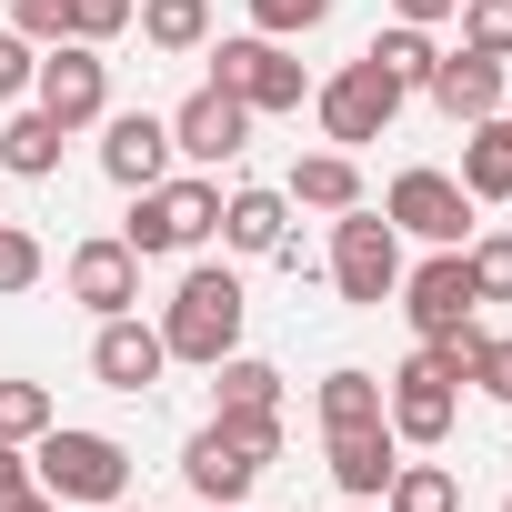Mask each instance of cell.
Segmentation results:
<instances>
[{
    "label": "cell",
    "instance_id": "cell-30",
    "mask_svg": "<svg viewBox=\"0 0 512 512\" xmlns=\"http://www.w3.org/2000/svg\"><path fill=\"white\" fill-rule=\"evenodd\" d=\"M462 51H482V61H512V0H462Z\"/></svg>",
    "mask_w": 512,
    "mask_h": 512
},
{
    "label": "cell",
    "instance_id": "cell-37",
    "mask_svg": "<svg viewBox=\"0 0 512 512\" xmlns=\"http://www.w3.org/2000/svg\"><path fill=\"white\" fill-rule=\"evenodd\" d=\"M11 512H61V502H51V492H21V502H11Z\"/></svg>",
    "mask_w": 512,
    "mask_h": 512
},
{
    "label": "cell",
    "instance_id": "cell-36",
    "mask_svg": "<svg viewBox=\"0 0 512 512\" xmlns=\"http://www.w3.org/2000/svg\"><path fill=\"white\" fill-rule=\"evenodd\" d=\"M452 11H462V0H392V21H412V31H442Z\"/></svg>",
    "mask_w": 512,
    "mask_h": 512
},
{
    "label": "cell",
    "instance_id": "cell-11",
    "mask_svg": "<svg viewBox=\"0 0 512 512\" xmlns=\"http://www.w3.org/2000/svg\"><path fill=\"white\" fill-rule=\"evenodd\" d=\"M241 141H251V111H241L221 81H201V91L171 111V161H191V171H221V161H241Z\"/></svg>",
    "mask_w": 512,
    "mask_h": 512
},
{
    "label": "cell",
    "instance_id": "cell-19",
    "mask_svg": "<svg viewBox=\"0 0 512 512\" xmlns=\"http://www.w3.org/2000/svg\"><path fill=\"white\" fill-rule=\"evenodd\" d=\"M61 141H71V131H61L41 101H21L11 121H0V171H11V181H51V171H61Z\"/></svg>",
    "mask_w": 512,
    "mask_h": 512
},
{
    "label": "cell",
    "instance_id": "cell-4",
    "mask_svg": "<svg viewBox=\"0 0 512 512\" xmlns=\"http://www.w3.org/2000/svg\"><path fill=\"white\" fill-rule=\"evenodd\" d=\"M332 292H342L352 312H382V302L402 292V231H392L372 201L332 211Z\"/></svg>",
    "mask_w": 512,
    "mask_h": 512
},
{
    "label": "cell",
    "instance_id": "cell-3",
    "mask_svg": "<svg viewBox=\"0 0 512 512\" xmlns=\"http://www.w3.org/2000/svg\"><path fill=\"white\" fill-rule=\"evenodd\" d=\"M211 231H221V181L211 171H181V181L131 191V221H121V241L141 251V262H181V251H201Z\"/></svg>",
    "mask_w": 512,
    "mask_h": 512
},
{
    "label": "cell",
    "instance_id": "cell-22",
    "mask_svg": "<svg viewBox=\"0 0 512 512\" xmlns=\"http://www.w3.org/2000/svg\"><path fill=\"white\" fill-rule=\"evenodd\" d=\"M211 412H282V372L262 352H221L211 362Z\"/></svg>",
    "mask_w": 512,
    "mask_h": 512
},
{
    "label": "cell",
    "instance_id": "cell-6",
    "mask_svg": "<svg viewBox=\"0 0 512 512\" xmlns=\"http://www.w3.org/2000/svg\"><path fill=\"white\" fill-rule=\"evenodd\" d=\"M402 101H412V91H402L392 71H372V61H342V71L312 91V111H322V141H332V151H362V141H382V131L402 121Z\"/></svg>",
    "mask_w": 512,
    "mask_h": 512
},
{
    "label": "cell",
    "instance_id": "cell-31",
    "mask_svg": "<svg viewBox=\"0 0 512 512\" xmlns=\"http://www.w3.org/2000/svg\"><path fill=\"white\" fill-rule=\"evenodd\" d=\"M322 21H332V0H251V31H262V41H302Z\"/></svg>",
    "mask_w": 512,
    "mask_h": 512
},
{
    "label": "cell",
    "instance_id": "cell-7",
    "mask_svg": "<svg viewBox=\"0 0 512 512\" xmlns=\"http://www.w3.org/2000/svg\"><path fill=\"white\" fill-rule=\"evenodd\" d=\"M382 221H392L402 241H432V251H462V241H472V191H462L452 171L412 161V171H392V191H382Z\"/></svg>",
    "mask_w": 512,
    "mask_h": 512
},
{
    "label": "cell",
    "instance_id": "cell-23",
    "mask_svg": "<svg viewBox=\"0 0 512 512\" xmlns=\"http://www.w3.org/2000/svg\"><path fill=\"white\" fill-rule=\"evenodd\" d=\"M382 512H462V472L452 462H392Z\"/></svg>",
    "mask_w": 512,
    "mask_h": 512
},
{
    "label": "cell",
    "instance_id": "cell-14",
    "mask_svg": "<svg viewBox=\"0 0 512 512\" xmlns=\"http://www.w3.org/2000/svg\"><path fill=\"white\" fill-rule=\"evenodd\" d=\"M262 472H272V462H251V452H241V442H231L221 422H201V432L181 442V482H191V492H201L211 512H241Z\"/></svg>",
    "mask_w": 512,
    "mask_h": 512
},
{
    "label": "cell",
    "instance_id": "cell-13",
    "mask_svg": "<svg viewBox=\"0 0 512 512\" xmlns=\"http://www.w3.org/2000/svg\"><path fill=\"white\" fill-rule=\"evenodd\" d=\"M392 302H402V322H412L422 342H432V332H462V322L482 312V292H472V272H462V251H432L422 272H402Z\"/></svg>",
    "mask_w": 512,
    "mask_h": 512
},
{
    "label": "cell",
    "instance_id": "cell-16",
    "mask_svg": "<svg viewBox=\"0 0 512 512\" xmlns=\"http://www.w3.org/2000/svg\"><path fill=\"white\" fill-rule=\"evenodd\" d=\"M422 91H432V111H442V121H462V131H472V121H492V111L512 101L502 61H482V51H462V41L432 61V81H422Z\"/></svg>",
    "mask_w": 512,
    "mask_h": 512
},
{
    "label": "cell",
    "instance_id": "cell-8",
    "mask_svg": "<svg viewBox=\"0 0 512 512\" xmlns=\"http://www.w3.org/2000/svg\"><path fill=\"white\" fill-rule=\"evenodd\" d=\"M31 101H41L61 131H101V111H111V61H101L91 41H51L41 71H31Z\"/></svg>",
    "mask_w": 512,
    "mask_h": 512
},
{
    "label": "cell",
    "instance_id": "cell-39",
    "mask_svg": "<svg viewBox=\"0 0 512 512\" xmlns=\"http://www.w3.org/2000/svg\"><path fill=\"white\" fill-rule=\"evenodd\" d=\"M342 512H382V502H342Z\"/></svg>",
    "mask_w": 512,
    "mask_h": 512
},
{
    "label": "cell",
    "instance_id": "cell-12",
    "mask_svg": "<svg viewBox=\"0 0 512 512\" xmlns=\"http://www.w3.org/2000/svg\"><path fill=\"white\" fill-rule=\"evenodd\" d=\"M161 372H171V342H161V322H141V312H111V322L91 332V382H101V392H161Z\"/></svg>",
    "mask_w": 512,
    "mask_h": 512
},
{
    "label": "cell",
    "instance_id": "cell-9",
    "mask_svg": "<svg viewBox=\"0 0 512 512\" xmlns=\"http://www.w3.org/2000/svg\"><path fill=\"white\" fill-rule=\"evenodd\" d=\"M382 422L402 432V452H442V442H452V422H462V382H442V372H432V352H412V362L382 382Z\"/></svg>",
    "mask_w": 512,
    "mask_h": 512
},
{
    "label": "cell",
    "instance_id": "cell-25",
    "mask_svg": "<svg viewBox=\"0 0 512 512\" xmlns=\"http://www.w3.org/2000/svg\"><path fill=\"white\" fill-rule=\"evenodd\" d=\"M322 432H352V422H382V372H362V362H342V372H322Z\"/></svg>",
    "mask_w": 512,
    "mask_h": 512
},
{
    "label": "cell",
    "instance_id": "cell-10",
    "mask_svg": "<svg viewBox=\"0 0 512 512\" xmlns=\"http://www.w3.org/2000/svg\"><path fill=\"white\" fill-rule=\"evenodd\" d=\"M61 282H71V302H81L91 322H111V312H141V251H131L121 231H91V241H71Z\"/></svg>",
    "mask_w": 512,
    "mask_h": 512
},
{
    "label": "cell",
    "instance_id": "cell-29",
    "mask_svg": "<svg viewBox=\"0 0 512 512\" xmlns=\"http://www.w3.org/2000/svg\"><path fill=\"white\" fill-rule=\"evenodd\" d=\"M462 272H472V292H482V302H512V231L462 241Z\"/></svg>",
    "mask_w": 512,
    "mask_h": 512
},
{
    "label": "cell",
    "instance_id": "cell-15",
    "mask_svg": "<svg viewBox=\"0 0 512 512\" xmlns=\"http://www.w3.org/2000/svg\"><path fill=\"white\" fill-rule=\"evenodd\" d=\"M101 171H111L121 191L171 181V121H161V111H101Z\"/></svg>",
    "mask_w": 512,
    "mask_h": 512
},
{
    "label": "cell",
    "instance_id": "cell-38",
    "mask_svg": "<svg viewBox=\"0 0 512 512\" xmlns=\"http://www.w3.org/2000/svg\"><path fill=\"white\" fill-rule=\"evenodd\" d=\"M101 512H141V502H131V492H121V502H101Z\"/></svg>",
    "mask_w": 512,
    "mask_h": 512
},
{
    "label": "cell",
    "instance_id": "cell-17",
    "mask_svg": "<svg viewBox=\"0 0 512 512\" xmlns=\"http://www.w3.org/2000/svg\"><path fill=\"white\" fill-rule=\"evenodd\" d=\"M392 462H402V432H392V422H352V432H322V472L342 482V502H382Z\"/></svg>",
    "mask_w": 512,
    "mask_h": 512
},
{
    "label": "cell",
    "instance_id": "cell-24",
    "mask_svg": "<svg viewBox=\"0 0 512 512\" xmlns=\"http://www.w3.org/2000/svg\"><path fill=\"white\" fill-rule=\"evenodd\" d=\"M131 21H141V41H151V51H171V61H181V51H201V41H211V0H131Z\"/></svg>",
    "mask_w": 512,
    "mask_h": 512
},
{
    "label": "cell",
    "instance_id": "cell-35",
    "mask_svg": "<svg viewBox=\"0 0 512 512\" xmlns=\"http://www.w3.org/2000/svg\"><path fill=\"white\" fill-rule=\"evenodd\" d=\"M21 492H41V482H31V442H0V512H11Z\"/></svg>",
    "mask_w": 512,
    "mask_h": 512
},
{
    "label": "cell",
    "instance_id": "cell-40",
    "mask_svg": "<svg viewBox=\"0 0 512 512\" xmlns=\"http://www.w3.org/2000/svg\"><path fill=\"white\" fill-rule=\"evenodd\" d=\"M201 512H211V502H201Z\"/></svg>",
    "mask_w": 512,
    "mask_h": 512
},
{
    "label": "cell",
    "instance_id": "cell-26",
    "mask_svg": "<svg viewBox=\"0 0 512 512\" xmlns=\"http://www.w3.org/2000/svg\"><path fill=\"white\" fill-rule=\"evenodd\" d=\"M362 61H372V71H392L402 91H422V81H432V61H442V41H432V31H412V21H392V31H372V51H362Z\"/></svg>",
    "mask_w": 512,
    "mask_h": 512
},
{
    "label": "cell",
    "instance_id": "cell-32",
    "mask_svg": "<svg viewBox=\"0 0 512 512\" xmlns=\"http://www.w3.org/2000/svg\"><path fill=\"white\" fill-rule=\"evenodd\" d=\"M71 11H81V0H11V31L31 51H51V41H71Z\"/></svg>",
    "mask_w": 512,
    "mask_h": 512
},
{
    "label": "cell",
    "instance_id": "cell-18",
    "mask_svg": "<svg viewBox=\"0 0 512 512\" xmlns=\"http://www.w3.org/2000/svg\"><path fill=\"white\" fill-rule=\"evenodd\" d=\"M221 241H231V251H251V262H272V251L292 241V191H262V181L221 191Z\"/></svg>",
    "mask_w": 512,
    "mask_h": 512
},
{
    "label": "cell",
    "instance_id": "cell-27",
    "mask_svg": "<svg viewBox=\"0 0 512 512\" xmlns=\"http://www.w3.org/2000/svg\"><path fill=\"white\" fill-rule=\"evenodd\" d=\"M41 272H51V251H41V231L0 211V302H21V292H31Z\"/></svg>",
    "mask_w": 512,
    "mask_h": 512
},
{
    "label": "cell",
    "instance_id": "cell-21",
    "mask_svg": "<svg viewBox=\"0 0 512 512\" xmlns=\"http://www.w3.org/2000/svg\"><path fill=\"white\" fill-rule=\"evenodd\" d=\"M282 191H292V211H352L362 201V161L352 151H302Z\"/></svg>",
    "mask_w": 512,
    "mask_h": 512
},
{
    "label": "cell",
    "instance_id": "cell-33",
    "mask_svg": "<svg viewBox=\"0 0 512 512\" xmlns=\"http://www.w3.org/2000/svg\"><path fill=\"white\" fill-rule=\"evenodd\" d=\"M472 392L512 402V332H482V362H472Z\"/></svg>",
    "mask_w": 512,
    "mask_h": 512
},
{
    "label": "cell",
    "instance_id": "cell-20",
    "mask_svg": "<svg viewBox=\"0 0 512 512\" xmlns=\"http://www.w3.org/2000/svg\"><path fill=\"white\" fill-rule=\"evenodd\" d=\"M472 201H512V111H492V121H472L462 131V171H452Z\"/></svg>",
    "mask_w": 512,
    "mask_h": 512
},
{
    "label": "cell",
    "instance_id": "cell-2",
    "mask_svg": "<svg viewBox=\"0 0 512 512\" xmlns=\"http://www.w3.org/2000/svg\"><path fill=\"white\" fill-rule=\"evenodd\" d=\"M31 482H41L61 512H71V502H91V512H101V502H121V492H131V452H121L111 432H91V422H51V432L31 442Z\"/></svg>",
    "mask_w": 512,
    "mask_h": 512
},
{
    "label": "cell",
    "instance_id": "cell-1",
    "mask_svg": "<svg viewBox=\"0 0 512 512\" xmlns=\"http://www.w3.org/2000/svg\"><path fill=\"white\" fill-rule=\"evenodd\" d=\"M241 272L231 262H191L181 272V292L161 302V342H171V362H221V352H241Z\"/></svg>",
    "mask_w": 512,
    "mask_h": 512
},
{
    "label": "cell",
    "instance_id": "cell-34",
    "mask_svg": "<svg viewBox=\"0 0 512 512\" xmlns=\"http://www.w3.org/2000/svg\"><path fill=\"white\" fill-rule=\"evenodd\" d=\"M31 71H41V51L21 31H0V101H31Z\"/></svg>",
    "mask_w": 512,
    "mask_h": 512
},
{
    "label": "cell",
    "instance_id": "cell-5",
    "mask_svg": "<svg viewBox=\"0 0 512 512\" xmlns=\"http://www.w3.org/2000/svg\"><path fill=\"white\" fill-rule=\"evenodd\" d=\"M211 81L251 111V121H272V111H302L312 101V71L292 61V41H262V31H231L211 51Z\"/></svg>",
    "mask_w": 512,
    "mask_h": 512
},
{
    "label": "cell",
    "instance_id": "cell-28",
    "mask_svg": "<svg viewBox=\"0 0 512 512\" xmlns=\"http://www.w3.org/2000/svg\"><path fill=\"white\" fill-rule=\"evenodd\" d=\"M51 422H61V402L41 382H0V442H41Z\"/></svg>",
    "mask_w": 512,
    "mask_h": 512
}]
</instances>
